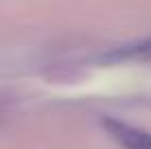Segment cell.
Segmentation results:
<instances>
[{
  "label": "cell",
  "mask_w": 151,
  "mask_h": 149,
  "mask_svg": "<svg viewBox=\"0 0 151 149\" xmlns=\"http://www.w3.org/2000/svg\"><path fill=\"white\" fill-rule=\"evenodd\" d=\"M103 125L112 134L114 140L125 149H151V134L138 130V127H132L116 119H105Z\"/></svg>",
  "instance_id": "cell-1"
}]
</instances>
